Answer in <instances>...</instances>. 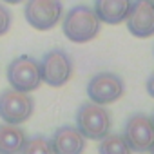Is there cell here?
<instances>
[{
	"instance_id": "1",
	"label": "cell",
	"mask_w": 154,
	"mask_h": 154,
	"mask_svg": "<svg viewBox=\"0 0 154 154\" xmlns=\"http://www.w3.org/2000/svg\"><path fill=\"white\" fill-rule=\"evenodd\" d=\"M100 29H102L100 18L96 17L94 9L85 4H78L71 8L62 20V31L65 38L74 44L91 42L93 38L98 36Z\"/></svg>"
},
{
	"instance_id": "2",
	"label": "cell",
	"mask_w": 154,
	"mask_h": 154,
	"mask_svg": "<svg viewBox=\"0 0 154 154\" xmlns=\"http://www.w3.org/2000/svg\"><path fill=\"white\" fill-rule=\"evenodd\" d=\"M76 129L82 132L85 140H102L111 132L112 118L111 112L98 103L85 102L76 111Z\"/></svg>"
},
{
	"instance_id": "3",
	"label": "cell",
	"mask_w": 154,
	"mask_h": 154,
	"mask_svg": "<svg viewBox=\"0 0 154 154\" xmlns=\"http://www.w3.org/2000/svg\"><path fill=\"white\" fill-rule=\"evenodd\" d=\"M6 78L11 89L22 91V93H33L42 84V74H40V63L36 58L29 54H20L13 58L8 65Z\"/></svg>"
},
{
	"instance_id": "4",
	"label": "cell",
	"mask_w": 154,
	"mask_h": 154,
	"mask_svg": "<svg viewBox=\"0 0 154 154\" xmlns=\"http://www.w3.org/2000/svg\"><path fill=\"white\" fill-rule=\"evenodd\" d=\"M38 63H40L42 82H45L51 87H62V85H65L71 80L72 71H74L72 58L69 56L67 51H63L60 47L47 51Z\"/></svg>"
},
{
	"instance_id": "5",
	"label": "cell",
	"mask_w": 154,
	"mask_h": 154,
	"mask_svg": "<svg viewBox=\"0 0 154 154\" xmlns=\"http://www.w3.org/2000/svg\"><path fill=\"white\" fill-rule=\"evenodd\" d=\"M35 112V100L29 93H22L17 89H4L0 93V118L4 123L22 125Z\"/></svg>"
},
{
	"instance_id": "6",
	"label": "cell",
	"mask_w": 154,
	"mask_h": 154,
	"mask_svg": "<svg viewBox=\"0 0 154 154\" xmlns=\"http://www.w3.org/2000/svg\"><path fill=\"white\" fill-rule=\"evenodd\" d=\"M125 84L122 76L111 71H100L87 82V96L93 103L107 105L123 96Z\"/></svg>"
},
{
	"instance_id": "7",
	"label": "cell",
	"mask_w": 154,
	"mask_h": 154,
	"mask_svg": "<svg viewBox=\"0 0 154 154\" xmlns=\"http://www.w3.org/2000/svg\"><path fill=\"white\" fill-rule=\"evenodd\" d=\"M24 17L36 31H49L62 20L63 4L62 0H27Z\"/></svg>"
},
{
	"instance_id": "8",
	"label": "cell",
	"mask_w": 154,
	"mask_h": 154,
	"mask_svg": "<svg viewBox=\"0 0 154 154\" xmlns=\"http://www.w3.org/2000/svg\"><path fill=\"white\" fill-rule=\"evenodd\" d=\"M122 136L132 152H149L154 145V123L150 116L141 112L131 114Z\"/></svg>"
},
{
	"instance_id": "9",
	"label": "cell",
	"mask_w": 154,
	"mask_h": 154,
	"mask_svg": "<svg viewBox=\"0 0 154 154\" xmlns=\"http://www.w3.org/2000/svg\"><path fill=\"white\" fill-rule=\"evenodd\" d=\"M127 29L136 38H149L154 35V2L136 0L127 15Z\"/></svg>"
},
{
	"instance_id": "10",
	"label": "cell",
	"mask_w": 154,
	"mask_h": 154,
	"mask_svg": "<svg viewBox=\"0 0 154 154\" xmlns=\"http://www.w3.org/2000/svg\"><path fill=\"white\" fill-rule=\"evenodd\" d=\"M49 143H51L53 154H84L85 150V138L72 125L58 127L53 132Z\"/></svg>"
},
{
	"instance_id": "11",
	"label": "cell",
	"mask_w": 154,
	"mask_h": 154,
	"mask_svg": "<svg viewBox=\"0 0 154 154\" xmlns=\"http://www.w3.org/2000/svg\"><path fill=\"white\" fill-rule=\"evenodd\" d=\"M132 0H94V13L103 24H122L127 20Z\"/></svg>"
},
{
	"instance_id": "12",
	"label": "cell",
	"mask_w": 154,
	"mask_h": 154,
	"mask_svg": "<svg viewBox=\"0 0 154 154\" xmlns=\"http://www.w3.org/2000/svg\"><path fill=\"white\" fill-rule=\"evenodd\" d=\"M27 136L20 125H0V154H20Z\"/></svg>"
},
{
	"instance_id": "13",
	"label": "cell",
	"mask_w": 154,
	"mask_h": 154,
	"mask_svg": "<svg viewBox=\"0 0 154 154\" xmlns=\"http://www.w3.org/2000/svg\"><path fill=\"white\" fill-rule=\"evenodd\" d=\"M98 154H132L122 134H107L98 143Z\"/></svg>"
},
{
	"instance_id": "14",
	"label": "cell",
	"mask_w": 154,
	"mask_h": 154,
	"mask_svg": "<svg viewBox=\"0 0 154 154\" xmlns=\"http://www.w3.org/2000/svg\"><path fill=\"white\" fill-rule=\"evenodd\" d=\"M20 154H53L49 138H45L42 134H35V136L27 138Z\"/></svg>"
},
{
	"instance_id": "15",
	"label": "cell",
	"mask_w": 154,
	"mask_h": 154,
	"mask_svg": "<svg viewBox=\"0 0 154 154\" xmlns=\"http://www.w3.org/2000/svg\"><path fill=\"white\" fill-rule=\"evenodd\" d=\"M11 22H13V13L8 9L4 2H0V36L8 35V31L11 29Z\"/></svg>"
},
{
	"instance_id": "16",
	"label": "cell",
	"mask_w": 154,
	"mask_h": 154,
	"mask_svg": "<svg viewBox=\"0 0 154 154\" xmlns=\"http://www.w3.org/2000/svg\"><path fill=\"white\" fill-rule=\"evenodd\" d=\"M145 89H147V94H149L150 98H154V71L149 74V78H147V82H145Z\"/></svg>"
},
{
	"instance_id": "17",
	"label": "cell",
	"mask_w": 154,
	"mask_h": 154,
	"mask_svg": "<svg viewBox=\"0 0 154 154\" xmlns=\"http://www.w3.org/2000/svg\"><path fill=\"white\" fill-rule=\"evenodd\" d=\"M2 2H4V4H13V6H15V4H20L22 0H2Z\"/></svg>"
},
{
	"instance_id": "18",
	"label": "cell",
	"mask_w": 154,
	"mask_h": 154,
	"mask_svg": "<svg viewBox=\"0 0 154 154\" xmlns=\"http://www.w3.org/2000/svg\"><path fill=\"white\" fill-rule=\"evenodd\" d=\"M149 152H150V154H154V145H152V149H150V150H149Z\"/></svg>"
},
{
	"instance_id": "19",
	"label": "cell",
	"mask_w": 154,
	"mask_h": 154,
	"mask_svg": "<svg viewBox=\"0 0 154 154\" xmlns=\"http://www.w3.org/2000/svg\"><path fill=\"white\" fill-rule=\"evenodd\" d=\"M150 120H152V123H154V114H152V118H150Z\"/></svg>"
},
{
	"instance_id": "20",
	"label": "cell",
	"mask_w": 154,
	"mask_h": 154,
	"mask_svg": "<svg viewBox=\"0 0 154 154\" xmlns=\"http://www.w3.org/2000/svg\"><path fill=\"white\" fill-rule=\"evenodd\" d=\"M152 2H154V0H152Z\"/></svg>"
}]
</instances>
